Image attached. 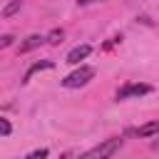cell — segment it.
<instances>
[{"label": "cell", "instance_id": "obj_14", "mask_svg": "<svg viewBox=\"0 0 159 159\" xmlns=\"http://www.w3.org/2000/svg\"><path fill=\"white\" fill-rule=\"evenodd\" d=\"M152 147H154V149H157V152H159V139H157V142H154V144H152Z\"/></svg>", "mask_w": 159, "mask_h": 159}, {"label": "cell", "instance_id": "obj_6", "mask_svg": "<svg viewBox=\"0 0 159 159\" xmlns=\"http://www.w3.org/2000/svg\"><path fill=\"white\" fill-rule=\"evenodd\" d=\"M134 134H137V137H152V134H159V119H157V122H147V124H142L139 129H134Z\"/></svg>", "mask_w": 159, "mask_h": 159}, {"label": "cell", "instance_id": "obj_11", "mask_svg": "<svg viewBox=\"0 0 159 159\" xmlns=\"http://www.w3.org/2000/svg\"><path fill=\"white\" fill-rule=\"evenodd\" d=\"M47 157V149H37V152H30L27 159H45Z\"/></svg>", "mask_w": 159, "mask_h": 159}, {"label": "cell", "instance_id": "obj_7", "mask_svg": "<svg viewBox=\"0 0 159 159\" xmlns=\"http://www.w3.org/2000/svg\"><path fill=\"white\" fill-rule=\"evenodd\" d=\"M40 70H52V62H50V60H45V62H35V65L25 72V80H22V82H27V80H30L35 72H40Z\"/></svg>", "mask_w": 159, "mask_h": 159}, {"label": "cell", "instance_id": "obj_10", "mask_svg": "<svg viewBox=\"0 0 159 159\" xmlns=\"http://www.w3.org/2000/svg\"><path fill=\"white\" fill-rule=\"evenodd\" d=\"M10 129H12V127H10V119H5V117H2V119H0V132H2V137H7V134H10Z\"/></svg>", "mask_w": 159, "mask_h": 159}, {"label": "cell", "instance_id": "obj_9", "mask_svg": "<svg viewBox=\"0 0 159 159\" xmlns=\"http://www.w3.org/2000/svg\"><path fill=\"white\" fill-rule=\"evenodd\" d=\"M62 37H65V32H62L60 27H55V30L47 35V42H50V45H60V42H62Z\"/></svg>", "mask_w": 159, "mask_h": 159}, {"label": "cell", "instance_id": "obj_12", "mask_svg": "<svg viewBox=\"0 0 159 159\" xmlns=\"http://www.w3.org/2000/svg\"><path fill=\"white\" fill-rule=\"evenodd\" d=\"M12 45V35H2V40H0V47H10Z\"/></svg>", "mask_w": 159, "mask_h": 159}, {"label": "cell", "instance_id": "obj_8", "mask_svg": "<svg viewBox=\"0 0 159 159\" xmlns=\"http://www.w3.org/2000/svg\"><path fill=\"white\" fill-rule=\"evenodd\" d=\"M20 7H22V0H10V2L2 7V17H12Z\"/></svg>", "mask_w": 159, "mask_h": 159}, {"label": "cell", "instance_id": "obj_13", "mask_svg": "<svg viewBox=\"0 0 159 159\" xmlns=\"http://www.w3.org/2000/svg\"><path fill=\"white\" fill-rule=\"evenodd\" d=\"M80 5H92V2H99V0H77Z\"/></svg>", "mask_w": 159, "mask_h": 159}, {"label": "cell", "instance_id": "obj_2", "mask_svg": "<svg viewBox=\"0 0 159 159\" xmlns=\"http://www.w3.org/2000/svg\"><path fill=\"white\" fill-rule=\"evenodd\" d=\"M92 77H94V67H89V65H80L75 72H70V75L62 80V87H67V89H77V87H84Z\"/></svg>", "mask_w": 159, "mask_h": 159}, {"label": "cell", "instance_id": "obj_15", "mask_svg": "<svg viewBox=\"0 0 159 159\" xmlns=\"http://www.w3.org/2000/svg\"><path fill=\"white\" fill-rule=\"evenodd\" d=\"M62 159H70V157H67V154H62Z\"/></svg>", "mask_w": 159, "mask_h": 159}, {"label": "cell", "instance_id": "obj_1", "mask_svg": "<svg viewBox=\"0 0 159 159\" xmlns=\"http://www.w3.org/2000/svg\"><path fill=\"white\" fill-rule=\"evenodd\" d=\"M119 147H122V139L112 137V139H104L102 144H97L94 149L84 152L80 159H112V157H114V152H117Z\"/></svg>", "mask_w": 159, "mask_h": 159}, {"label": "cell", "instance_id": "obj_5", "mask_svg": "<svg viewBox=\"0 0 159 159\" xmlns=\"http://www.w3.org/2000/svg\"><path fill=\"white\" fill-rule=\"evenodd\" d=\"M45 40H47V37H42V35H30V37H25V40L20 42V52H30V50L40 47Z\"/></svg>", "mask_w": 159, "mask_h": 159}, {"label": "cell", "instance_id": "obj_3", "mask_svg": "<svg viewBox=\"0 0 159 159\" xmlns=\"http://www.w3.org/2000/svg\"><path fill=\"white\" fill-rule=\"evenodd\" d=\"M152 92V84H144V82H132V84H124L117 89V99H134V97H142V94H149Z\"/></svg>", "mask_w": 159, "mask_h": 159}, {"label": "cell", "instance_id": "obj_4", "mask_svg": "<svg viewBox=\"0 0 159 159\" xmlns=\"http://www.w3.org/2000/svg\"><path fill=\"white\" fill-rule=\"evenodd\" d=\"M89 52H92L89 45H77V47H72V50L67 52V62H70V65H80V60H84Z\"/></svg>", "mask_w": 159, "mask_h": 159}]
</instances>
